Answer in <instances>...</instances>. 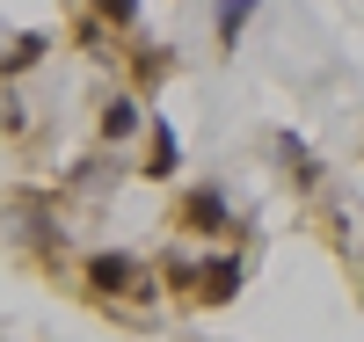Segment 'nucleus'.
Returning <instances> with one entry per match:
<instances>
[{
    "label": "nucleus",
    "instance_id": "obj_1",
    "mask_svg": "<svg viewBox=\"0 0 364 342\" xmlns=\"http://www.w3.org/2000/svg\"><path fill=\"white\" fill-rule=\"evenodd\" d=\"M182 226H190V233H204V240H219V233L233 226V211H226V197L211 190V182H197V190L182 197Z\"/></svg>",
    "mask_w": 364,
    "mask_h": 342
},
{
    "label": "nucleus",
    "instance_id": "obj_2",
    "mask_svg": "<svg viewBox=\"0 0 364 342\" xmlns=\"http://www.w3.org/2000/svg\"><path fill=\"white\" fill-rule=\"evenodd\" d=\"M87 284H95L102 299H132V292L146 284V269H139L132 255H95V262H87Z\"/></svg>",
    "mask_w": 364,
    "mask_h": 342
},
{
    "label": "nucleus",
    "instance_id": "obj_3",
    "mask_svg": "<svg viewBox=\"0 0 364 342\" xmlns=\"http://www.w3.org/2000/svg\"><path fill=\"white\" fill-rule=\"evenodd\" d=\"M197 292H204L211 306H226V299L240 292V255H211V262H204V277H197Z\"/></svg>",
    "mask_w": 364,
    "mask_h": 342
},
{
    "label": "nucleus",
    "instance_id": "obj_4",
    "mask_svg": "<svg viewBox=\"0 0 364 342\" xmlns=\"http://www.w3.org/2000/svg\"><path fill=\"white\" fill-rule=\"evenodd\" d=\"M139 124H146V117H139V95H117V102H102V139H109V146H124V139L139 132Z\"/></svg>",
    "mask_w": 364,
    "mask_h": 342
},
{
    "label": "nucleus",
    "instance_id": "obj_5",
    "mask_svg": "<svg viewBox=\"0 0 364 342\" xmlns=\"http://www.w3.org/2000/svg\"><path fill=\"white\" fill-rule=\"evenodd\" d=\"M182 168V139L168 132V124H154V146H146V175H154V182H168Z\"/></svg>",
    "mask_w": 364,
    "mask_h": 342
},
{
    "label": "nucleus",
    "instance_id": "obj_6",
    "mask_svg": "<svg viewBox=\"0 0 364 342\" xmlns=\"http://www.w3.org/2000/svg\"><path fill=\"white\" fill-rule=\"evenodd\" d=\"M161 277H168L175 292H190L197 277H204V262H197V255H168V262H161Z\"/></svg>",
    "mask_w": 364,
    "mask_h": 342
},
{
    "label": "nucleus",
    "instance_id": "obj_7",
    "mask_svg": "<svg viewBox=\"0 0 364 342\" xmlns=\"http://www.w3.org/2000/svg\"><path fill=\"white\" fill-rule=\"evenodd\" d=\"M248 15H255V0H226V8H219V29H226V37H233V29L248 22Z\"/></svg>",
    "mask_w": 364,
    "mask_h": 342
}]
</instances>
